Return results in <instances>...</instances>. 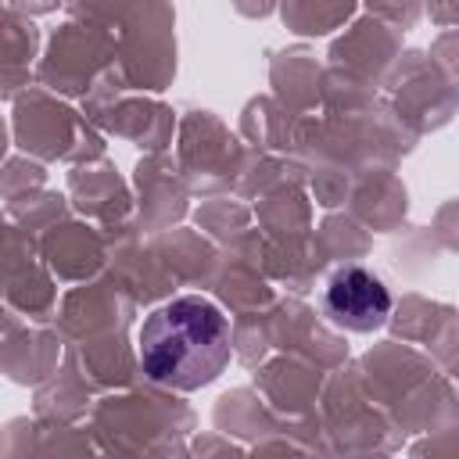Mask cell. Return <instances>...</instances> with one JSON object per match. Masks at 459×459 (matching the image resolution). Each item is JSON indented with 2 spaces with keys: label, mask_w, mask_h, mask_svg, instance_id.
Instances as JSON below:
<instances>
[{
  "label": "cell",
  "mask_w": 459,
  "mask_h": 459,
  "mask_svg": "<svg viewBox=\"0 0 459 459\" xmlns=\"http://www.w3.org/2000/svg\"><path fill=\"white\" fill-rule=\"evenodd\" d=\"M323 308L326 316L355 333L380 330L391 316V290L384 280L362 265H341L323 290Z\"/></svg>",
  "instance_id": "2"
},
{
  "label": "cell",
  "mask_w": 459,
  "mask_h": 459,
  "mask_svg": "<svg viewBox=\"0 0 459 459\" xmlns=\"http://www.w3.org/2000/svg\"><path fill=\"white\" fill-rule=\"evenodd\" d=\"M233 351V330L208 298H176L154 308L140 326V369L147 380L176 391L212 384Z\"/></svg>",
  "instance_id": "1"
}]
</instances>
